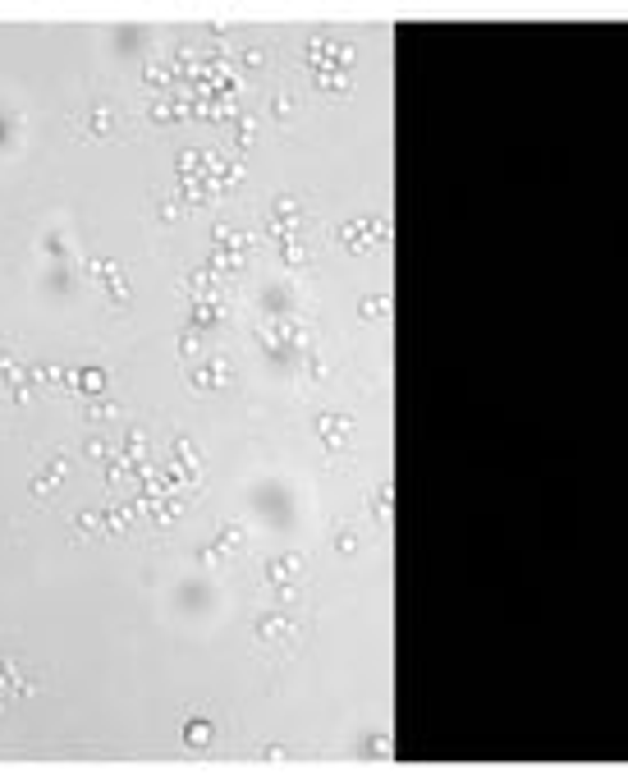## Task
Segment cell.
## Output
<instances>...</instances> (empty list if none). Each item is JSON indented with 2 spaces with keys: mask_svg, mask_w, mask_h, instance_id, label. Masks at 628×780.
Returning <instances> with one entry per match:
<instances>
[{
  "mask_svg": "<svg viewBox=\"0 0 628 780\" xmlns=\"http://www.w3.org/2000/svg\"><path fill=\"white\" fill-rule=\"evenodd\" d=\"M115 129H120V115H115V106H106V101H88L83 111L74 115L78 138H111Z\"/></svg>",
  "mask_w": 628,
  "mask_h": 780,
  "instance_id": "1",
  "label": "cell"
},
{
  "mask_svg": "<svg viewBox=\"0 0 628 780\" xmlns=\"http://www.w3.org/2000/svg\"><path fill=\"white\" fill-rule=\"evenodd\" d=\"M294 638H298V625L289 620L285 611H266L257 620V642L262 648H289Z\"/></svg>",
  "mask_w": 628,
  "mask_h": 780,
  "instance_id": "2",
  "label": "cell"
},
{
  "mask_svg": "<svg viewBox=\"0 0 628 780\" xmlns=\"http://www.w3.org/2000/svg\"><path fill=\"white\" fill-rule=\"evenodd\" d=\"M317 437L331 445V450H344V445L353 441V422H349L344 414H321V418H317Z\"/></svg>",
  "mask_w": 628,
  "mask_h": 780,
  "instance_id": "3",
  "label": "cell"
},
{
  "mask_svg": "<svg viewBox=\"0 0 628 780\" xmlns=\"http://www.w3.org/2000/svg\"><path fill=\"white\" fill-rule=\"evenodd\" d=\"M298 579H303V555H280V560H271V564H266V583H285V587H294Z\"/></svg>",
  "mask_w": 628,
  "mask_h": 780,
  "instance_id": "4",
  "label": "cell"
},
{
  "mask_svg": "<svg viewBox=\"0 0 628 780\" xmlns=\"http://www.w3.org/2000/svg\"><path fill=\"white\" fill-rule=\"evenodd\" d=\"M65 473H69V460H65V454H56V460L46 464V473H37V477H33V496H37V500H46L51 492L60 487V477H65Z\"/></svg>",
  "mask_w": 628,
  "mask_h": 780,
  "instance_id": "5",
  "label": "cell"
},
{
  "mask_svg": "<svg viewBox=\"0 0 628 780\" xmlns=\"http://www.w3.org/2000/svg\"><path fill=\"white\" fill-rule=\"evenodd\" d=\"M344 239H349V248H353V253H367V248H372V221L363 217V221L344 225Z\"/></svg>",
  "mask_w": 628,
  "mask_h": 780,
  "instance_id": "6",
  "label": "cell"
},
{
  "mask_svg": "<svg viewBox=\"0 0 628 780\" xmlns=\"http://www.w3.org/2000/svg\"><path fill=\"white\" fill-rule=\"evenodd\" d=\"M184 739H188V744H198V748L211 744V721H188V725H184Z\"/></svg>",
  "mask_w": 628,
  "mask_h": 780,
  "instance_id": "7",
  "label": "cell"
},
{
  "mask_svg": "<svg viewBox=\"0 0 628 780\" xmlns=\"http://www.w3.org/2000/svg\"><path fill=\"white\" fill-rule=\"evenodd\" d=\"M106 450H111V445H106L101 437H92V441L83 445V454H88V460H101V454H106Z\"/></svg>",
  "mask_w": 628,
  "mask_h": 780,
  "instance_id": "8",
  "label": "cell"
},
{
  "mask_svg": "<svg viewBox=\"0 0 628 780\" xmlns=\"http://www.w3.org/2000/svg\"><path fill=\"white\" fill-rule=\"evenodd\" d=\"M335 547H340V551H353V547H358V532H353V528H344V532L335 537Z\"/></svg>",
  "mask_w": 628,
  "mask_h": 780,
  "instance_id": "9",
  "label": "cell"
},
{
  "mask_svg": "<svg viewBox=\"0 0 628 780\" xmlns=\"http://www.w3.org/2000/svg\"><path fill=\"white\" fill-rule=\"evenodd\" d=\"M115 414H120L115 405H88V418H92V422H97V418H115Z\"/></svg>",
  "mask_w": 628,
  "mask_h": 780,
  "instance_id": "10",
  "label": "cell"
}]
</instances>
